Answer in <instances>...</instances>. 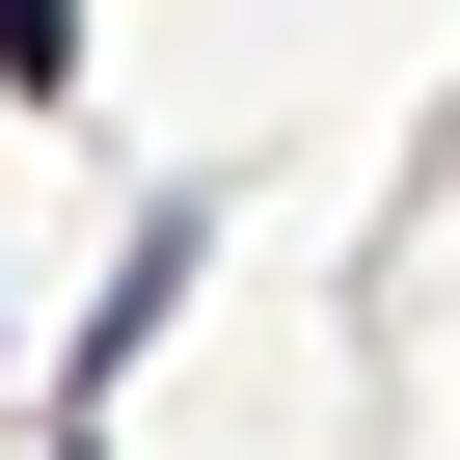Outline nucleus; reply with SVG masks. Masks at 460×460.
<instances>
[{
  "label": "nucleus",
  "instance_id": "nucleus-1",
  "mask_svg": "<svg viewBox=\"0 0 460 460\" xmlns=\"http://www.w3.org/2000/svg\"><path fill=\"white\" fill-rule=\"evenodd\" d=\"M190 271H217V217H136V244H109V298H82V352H55V433H82L163 325H190Z\"/></svg>",
  "mask_w": 460,
  "mask_h": 460
},
{
  "label": "nucleus",
  "instance_id": "nucleus-2",
  "mask_svg": "<svg viewBox=\"0 0 460 460\" xmlns=\"http://www.w3.org/2000/svg\"><path fill=\"white\" fill-rule=\"evenodd\" d=\"M0 82L55 109V82H82V0H0Z\"/></svg>",
  "mask_w": 460,
  "mask_h": 460
}]
</instances>
